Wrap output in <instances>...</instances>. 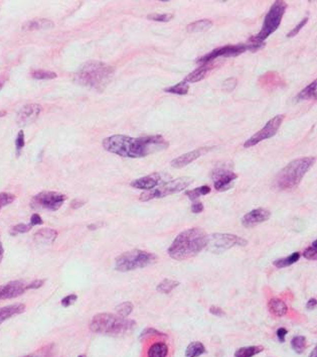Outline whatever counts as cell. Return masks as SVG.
I'll list each match as a JSON object with an SVG mask.
<instances>
[{"instance_id": "6da1fadb", "label": "cell", "mask_w": 317, "mask_h": 357, "mask_svg": "<svg viewBox=\"0 0 317 357\" xmlns=\"http://www.w3.org/2000/svg\"><path fill=\"white\" fill-rule=\"evenodd\" d=\"M103 147L122 158L139 159L166 150L168 142L161 135L130 137L127 135H112L103 140Z\"/></svg>"}, {"instance_id": "7a4b0ae2", "label": "cell", "mask_w": 317, "mask_h": 357, "mask_svg": "<svg viewBox=\"0 0 317 357\" xmlns=\"http://www.w3.org/2000/svg\"><path fill=\"white\" fill-rule=\"evenodd\" d=\"M207 234L201 228H190L180 233L168 248V255L175 260H186L205 248Z\"/></svg>"}, {"instance_id": "3957f363", "label": "cell", "mask_w": 317, "mask_h": 357, "mask_svg": "<svg viewBox=\"0 0 317 357\" xmlns=\"http://www.w3.org/2000/svg\"><path fill=\"white\" fill-rule=\"evenodd\" d=\"M113 75V67L103 62L90 61L78 70L75 81L82 86L102 92L111 82Z\"/></svg>"}, {"instance_id": "277c9868", "label": "cell", "mask_w": 317, "mask_h": 357, "mask_svg": "<svg viewBox=\"0 0 317 357\" xmlns=\"http://www.w3.org/2000/svg\"><path fill=\"white\" fill-rule=\"evenodd\" d=\"M136 326L135 321L111 313H100L93 317L90 329L92 332L108 336H123Z\"/></svg>"}, {"instance_id": "5b68a950", "label": "cell", "mask_w": 317, "mask_h": 357, "mask_svg": "<svg viewBox=\"0 0 317 357\" xmlns=\"http://www.w3.org/2000/svg\"><path fill=\"white\" fill-rule=\"evenodd\" d=\"M315 161V158H302L289 163L274 178V188L281 191L295 189Z\"/></svg>"}, {"instance_id": "8992f818", "label": "cell", "mask_w": 317, "mask_h": 357, "mask_svg": "<svg viewBox=\"0 0 317 357\" xmlns=\"http://www.w3.org/2000/svg\"><path fill=\"white\" fill-rule=\"evenodd\" d=\"M156 259L157 256L151 252L133 249L120 254L115 259V270L121 273H127L153 264Z\"/></svg>"}, {"instance_id": "52a82bcc", "label": "cell", "mask_w": 317, "mask_h": 357, "mask_svg": "<svg viewBox=\"0 0 317 357\" xmlns=\"http://www.w3.org/2000/svg\"><path fill=\"white\" fill-rule=\"evenodd\" d=\"M286 7H287V4L285 1H282V0L275 1L264 18V22L261 31L255 37H252L250 39V42L264 43L266 39H268L273 33H275L282 21V17L285 13Z\"/></svg>"}, {"instance_id": "ba28073f", "label": "cell", "mask_w": 317, "mask_h": 357, "mask_svg": "<svg viewBox=\"0 0 317 357\" xmlns=\"http://www.w3.org/2000/svg\"><path fill=\"white\" fill-rule=\"evenodd\" d=\"M264 43H250V44H239V45H228L224 46L221 48H218L210 53L204 55L203 57L196 60L197 63L199 64H207L212 63L220 57L228 58V57H236L239 56L247 51H252L257 52L258 50L262 49L264 47Z\"/></svg>"}, {"instance_id": "9c48e42d", "label": "cell", "mask_w": 317, "mask_h": 357, "mask_svg": "<svg viewBox=\"0 0 317 357\" xmlns=\"http://www.w3.org/2000/svg\"><path fill=\"white\" fill-rule=\"evenodd\" d=\"M192 182H193V178H190V177L174 178L172 181L165 183L164 185H162L158 188H154L150 191H147V192L141 194L139 200L142 202H147V201H150L153 199L164 198L168 195L175 194V193H179V192L186 190L192 184Z\"/></svg>"}, {"instance_id": "30bf717a", "label": "cell", "mask_w": 317, "mask_h": 357, "mask_svg": "<svg viewBox=\"0 0 317 357\" xmlns=\"http://www.w3.org/2000/svg\"><path fill=\"white\" fill-rule=\"evenodd\" d=\"M248 241L244 238L228 234V233H215L207 235V242L205 248L214 253H222L235 246H246Z\"/></svg>"}, {"instance_id": "8fae6325", "label": "cell", "mask_w": 317, "mask_h": 357, "mask_svg": "<svg viewBox=\"0 0 317 357\" xmlns=\"http://www.w3.org/2000/svg\"><path fill=\"white\" fill-rule=\"evenodd\" d=\"M65 200L66 196L63 194L58 192L46 191L36 195L30 202V206L33 209H46L49 211H57L61 208Z\"/></svg>"}, {"instance_id": "7c38bea8", "label": "cell", "mask_w": 317, "mask_h": 357, "mask_svg": "<svg viewBox=\"0 0 317 357\" xmlns=\"http://www.w3.org/2000/svg\"><path fill=\"white\" fill-rule=\"evenodd\" d=\"M283 120H284V115L282 114L277 115L274 118L269 120L262 129H260L258 132L254 134L253 136H251L248 140H246V142L244 143V147L249 148L251 146L258 144L262 140H265L274 136L279 130Z\"/></svg>"}, {"instance_id": "4fadbf2b", "label": "cell", "mask_w": 317, "mask_h": 357, "mask_svg": "<svg viewBox=\"0 0 317 357\" xmlns=\"http://www.w3.org/2000/svg\"><path fill=\"white\" fill-rule=\"evenodd\" d=\"M43 107L40 104H27L23 106L16 117V122L20 126H25L34 122L40 116Z\"/></svg>"}, {"instance_id": "5bb4252c", "label": "cell", "mask_w": 317, "mask_h": 357, "mask_svg": "<svg viewBox=\"0 0 317 357\" xmlns=\"http://www.w3.org/2000/svg\"><path fill=\"white\" fill-rule=\"evenodd\" d=\"M26 292V284L21 281H12L0 286V301L19 297Z\"/></svg>"}, {"instance_id": "9a60e30c", "label": "cell", "mask_w": 317, "mask_h": 357, "mask_svg": "<svg viewBox=\"0 0 317 357\" xmlns=\"http://www.w3.org/2000/svg\"><path fill=\"white\" fill-rule=\"evenodd\" d=\"M238 178V175L226 170H220L215 172L214 178H215V189L219 192H225L232 188L234 181Z\"/></svg>"}, {"instance_id": "2e32d148", "label": "cell", "mask_w": 317, "mask_h": 357, "mask_svg": "<svg viewBox=\"0 0 317 357\" xmlns=\"http://www.w3.org/2000/svg\"><path fill=\"white\" fill-rule=\"evenodd\" d=\"M271 217V212L264 208H257L247 213L242 218V224L245 227H253L267 221Z\"/></svg>"}, {"instance_id": "e0dca14e", "label": "cell", "mask_w": 317, "mask_h": 357, "mask_svg": "<svg viewBox=\"0 0 317 357\" xmlns=\"http://www.w3.org/2000/svg\"><path fill=\"white\" fill-rule=\"evenodd\" d=\"M209 147H199L197 150H194L190 153L184 154L181 157L174 159L171 162V167L175 168V169H182L187 167L188 165L191 164L192 162H194L196 159L200 158L202 154H204L206 151H208Z\"/></svg>"}, {"instance_id": "ac0fdd59", "label": "cell", "mask_w": 317, "mask_h": 357, "mask_svg": "<svg viewBox=\"0 0 317 357\" xmlns=\"http://www.w3.org/2000/svg\"><path fill=\"white\" fill-rule=\"evenodd\" d=\"M160 182V176L156 173L151 174L149 176L143 177V178H136L131 182V187L139 190H145V191H150L158 186Z\"/></svg>"}, {"instance_id": "d6986e66", "label": "cell", "mask_w": 317, "mask_h": 357, "mask_svg": "<svg viewBox=\"0 0 317 357\" xmlns=\"http://www.w3.org/2000/svg\"><path fill=\"white\" fill-rule=\"evenodd\" d=\"M58 232L52 228H43L36 232L33 235V240L37 244L41 245H50L53 244L57 239Z\"/></svg>"}, {"instance_id": "ffe728a7", "label": "cell", "mask_w": 317, "mask_h": 357, "mask_svg": "<svg viewBox=\"0 0 317 357\" xmlns=\"http://www.w3.org/2000/svg\"><path fill=\"white\" fill-rule=\"evenodd\" d=\"M213 63V62H212ZM212 63H207V64H202L199 68L195 69L194 71H192L190 75L185 79V81L187 83H195L198 82L202 79H204L206 77V75L214 69V65Z\"/></svg>"}, {"instance_id": "44dd1931", "label": "cell", "mask_w": 317, "mask_h": 357, "mask_svg": "<svg viewBox=\"0 0 317 357\" xmlns=\"http://www.w3.org/2000/svg\"><path fill=\"white\" fill-rule=\"evenodd\" d=\"M25 311V305L23 304H14L10 306H6L0 309V324L9 318L19 315Z\"/></svg>"}, {"instance_id": "7402d4cb", "label": "cell", "mask_w": 317, "mask_h": 357, "mask_svg": "<svg viewBox=\"0 0 317 357\" xmlns=\"http://www.w3.org/2000/svg\"><path fill=\"white\" fill-rule=\"evenodd\" d=\"M269 311L276 317H283L288 312V307L284 301L278 298H272L268 303Z\"/></svg>"}, {"instance_id": "603a6c76", "label": "cell", "mask_w": 317, "mask_h": 357, "mask_svg": "<svg viewBox=\"0 0 317 357\" xmlns=\"http://www.w3.org/2000/svg\"><path fill=\"white\" fill-rule=\"evenodd\" d=\"M54 26V22L51 21L50 19L47 18H41V19H32L27 22H25L22 25L23 31H39V29H46V28H51Z\"/></svg>"}, {"instance_id": "cb8c5ba5", "label": "cell", "mask_w": 317, "mask_h": 357, "mask_svg": "<svg viewBox=\"0 0 317 357\" xmlns=\"http://www.w3.org/2000/svg\"><path fill=\"white\" fill-rule=\"evenodd\" d=\"M168 354V347L164 342H156L152 344L148 351V357H166Z\"/></svg>"}, {"instance_id": "d4e9b609", "label": "cell", "mask_w": 317, "mask_h": 357, "mask_svg": "<svg viewBox=\"0 0 317 357\" xmlns=\"http://www.w3.org/2000/svg\"><path fill=\"white\" fill-rule=\"evenodd\" d=\"M300 256H301L300 252L296 251V252L290 254V255L287 256V257H284V258H280V259L275 260V261L273 262V264H274L276 267H278V269L287 267V266H290V265L296 263V262L299 260Z\"/></svg>"}, {"instance_id": "484cf974", "label": "cell", "mask_w": 317, "mask_h": 357, "mask_svg": "<svg viewBox=\"0 0 317 357\" xmlns=\"http://www.w3.org/2000/svg\"><path fill=\"white\" fill-rule=\"evenodd\" d=\"M297 100H308V99H316V80H314L311 84L305 87L301 92L298 93Z\"/></svg>"}, {"instance_id": "4316f807", "label": "cell", "mask_w": 317, "mask_h": 357, "mask_svg": "<svg viewBox=\"0 0 317 357\" xmlns=\"http://www.w3.org/2000/svg\"><path fill=\"white\" fill-rule=\"evenodd\" d=\"M23 357H57V350L56 345L54 343L46 345L31 354H28Z\"/></svg>"}, {"instance_id": "83f0119b", "label": "cell", "mask_w": 317, "mask_h": 357, "mask_svg": "<svg viewBox=\"0 0 317 357\" xmlns=\"http://www.w3.org/2000/svg\"><path fill=\"white\" fill-rule=\"evenodd\" d=\"M212 25H213L212 20H209V19H199V20H196V21L189 24L187 29L190 33H198V32H203V31L208 29Z\"/></svg>"}, {"instance_id": "f1b7e54d", "label": "cell", "mask_w": 317, "mask_h": 357, "mask_svg": "<svg viewBox=\"0 0 317 357\" xmlns=\"http://www.w3.org/2000/svg\"><path fill=\"white\" fill-rule=\"evenodd\" d=\"M264 350L263 346H247L239 348L235 352V357H253Z\"/></svg>"}, {"instance_id": "f546056e", "label": "cell", "mask_w": 317, "mask_h": 357, "mask_svg": "<svg viewBox=\"0 0 317 357\" xmlns=\"http://www.w3.org/2000/svg\"><path fill=\"white\" fill-rule=\"evenodd\" d=\"M205 352V347L201 342H191L190 345L187 347L186 350V356L187 357H198L202 355Z\"/></svg>"}, {"instance_id": "4dcf8cb0", "label": "cell", "mask_w": 317, "mask_h": 357, "mask_svg": "<svg viewBox=\"0 0 317 357\" xmlns=\"http://www.w3.org/2000/svg\"><path fill=\"white\" fill-rule=\"evenodd\" d=\"M180 286V283L174 280L170 279H165L161 283L158 284L157 286V291L161 294H169L172 292L174 289H177Z\"/></svg>"}, {"instance_id": "1f68e13d", "label": "cell", "mask_w": 317, "mask_h": 357, "mask_svg": "<svg viewBox=\"0 0 317 357\" xmlns=\"http://www.w3.org/2000/svg\"><path fill=\"white\" fill-rule=\"evenodd\" d=\"M189 90H190L189 83H187L186 81H183V82L175 84L174 86L166 88L164 91L167 93L177 94V95H186V94H188Z\"/></svg>"}, {"instance_id": "d6a6232c", "label": "cell", "mask_w": 317, "mask_h": 357, "mask_svg": "<svg viewBox=\"0 0 317 357\" xmlns=\"http://www.w3.org/2000/svg\"><path fill=\"white\" fill-rule=\"evenodd\" d=\"M210 192V188L208 186H201L194 190L186 191V195L190 198L191 201H196L200 196L207 195Z\"/></svg>"}, {"instance_id": "836d02e7", "label": "cell", "mask_w": 317, "mask_h": 357, "mask_svg": "<svg viewBox=\"0 0 317 357\" xmlns=\"http://www.w3.org/2000/svg\"><path fill=\"white\" fill-rule=\"evenodd\" d=\"M30 75L32 78L38 79V80H51V79H55L58 77V75L56 73L51 72V71H47V70H42V69L32 70L30 72Z\"/></svg>"}, {"instance_id": "e575fe53", "label": "cell", "mask_w": 317, "mask_h": 357, "mask_svg": "<svg viewBox=\"0 0 317 357\" xmlns=\"http://www.w3.org/2000/svg\"><path fill=\"white\" fill-rule=\"evenodd\" d=\"M291 346L296 353L298 354L303 353L304 350L306 349V338L304 336L294 337L291 341Z\"/></svg>"}, {"instance_id": "d590c367", "label": "cell", "mask_w": 317, "mask_h": 357, "mask_svg": "<svg viewBox=\"0 0 317 357\" xmlns=\"http://www.w3.org/2000/svg\"><path fill=\"white\" fill-rule=\"evenodd\" d=\"M133 308H134V306L131 302H124L116 307V311L120 317L126 318L132 313Z\"/></svg>"}, {"instance_id": "8d00e7d4", "label": "cell", "mask_w": 317, "mask_h": 357, "mask_svg": "<svg viewBox=\"0 0 317 357\" xmlns=\"http://www.w3.org/2000/svg\"><path fill=\"white\" fill-rule=\"evenodd\" d=\"M172 13H152L147 16L148 19L154 20V21H159V22H168L173 18Z\"/></svg>"}, {"instance_id": "74e56055", "label": "cell", "mask_w": 317, "mask_h": 357, "mask_svg": "<svg viewBox=\"0 0 317 357\" xmlns=\"http://www.w3.org/2000/svg\"><path fill=\"white\" fill-rule=\"evenodd\" d=\"M30 229H31V226H30L29 224H22V223H20V224H17V225H15V226H12L11 229H10V231H9V233H10V235H12V236H16L17 234L26 233V232H28Z\"/></svg>"}, {"instance_id": "f35d334b", "label": "cell", "mask_w": 317, "mask_h": 357, "mask_svg": "<svg viewBox=\"0 0 317 357\" xmlns=\"http://www.w3.org/2000/svg\"><path fill=\"white\" fill-rule=\"evenodd\" d=\"M303 256L309 260H315L317 258V241L314 240L312 245L307 247L303 251Z\"/></svg>"}, {"instance_id": "ab89813d", "label": "cell", "mask_w": 317, "mask_h": 357, "mask_svg": "<svg viewBox=\"0 0 317 357\" xmlns=\"http://www.w3.org/2000/svg\"><path fill=\"white\" fill-rule=\"evenodd\" d=\"M15 200V196L10 193H1L0 194V208L11 204Z\"/></svg>"}, {"instance_id": "60d3db41", "label": "cell", "mask_w": 317, "mask_h": 357, "mask_svg": "<svg viewBox=\"0 0 317 357\" xmlns=\"http://www.w3.org/2000/svg\"><path fill=\"white\" fill-rule=\"evenodd\" d=\"M307 21H308V17H304L295 27H293V28L287 34V37H288V38H293V37H295L296 35H298L299 32L302 29V27L307 23Z\"/></svg>"}, {"instance_id": "b9f144b4", "label": "cell", "mask_w": 317, "mask_h": 357, "mask_svg": "<svg viewBox=\"0 0 317 357\" xmlns=\"http://www.w3.org/2000/svg\"><path fill=\"white\" fill-rule=\"evenodd\" d=\"M25 144L24 141V132L22 130H20L15 138V146H16V151H17V155L20 154V151L23 148Z\"/></svg>"}, {"instance_id": "7bdbcfd3", "label": "cell", "mask_w": 317, "mask_h": 357, "mask_svg": "<svg viewBox=\"0 0 317 357\" xmlns=\"http://www.w3.org/2000/svg\"><path fill=\"white\" fill-rule=\"evenodd\" d=\"M78 300V296L75 295V294H71V295H67L66 297L63 298L62 300V306H63L64 308H67L69 306H72L73 304H75V302Z\"/></svg>"}, {"instance_id": "ee69618b", "label": "cell", "mask_w": 317, "mask_h": 357, "mask_svg": "<svg viewBox=\"0 0 317 357\" xmlns=\"http://www.w3.org/2000/svg\"><path fill=\"white\" fill-rule=\"evenodd\" d=\"M151 335H163L161 332L157 331L154 328H146L145 330H143V332L140 335V339H143L147 336H151Z\"/></svg>"}, {"instance_id": "f6af8a7d", "label": "cell", "mask_w": 317, "mask_h": 357, "mask_svg": "<svg viewBox=\"0 0 317 357\" xmlns=\"http://www.w3.org/2000/svg\"><path fill=\"white\" fill-rule=\"evenodd\" d=\"M45 280H36L33 281L31 284L26 285V291L28 290H38L40 288H42L45 285Z\"/></svg>"}, {"instance_id": "bcb514c9", "label": "cell", "mask_w": 317, "mask_h": 357, "mask_svg": "<svg viewBox=\"0 0 317 357\" xmlns=\"http://www.w3.org/2000/svg\"><path fill=\"white\" fill-rule=\"evenodd\" d=\"M43 223H44L43 218H42L39 214L34 213V214L31 216V218H30L29 225L32 227V226H36V225H41V224H43Z\"/></svg>"}, {"instance_id": "7dc6e473", "label": "cell", "mask_w": 317, "mask_h": 357, "mask_svg": "<svg viewBox=\"0 0 317 357\" xmlns=\"http://www.w3.org/2000/svg\"><path fill=\"white\" fill-rule=\"evenodd\" d=\"M209 313L215 315V316H218V317H223L225 316V312L223 309H221L220 307H217V306H213L209 308Z\"/></svg>"}, {"instance_id": "c3c4849f", "label": "cell", "mask_w": 317, "mask_h": 357, "mask_svg": "<svg viewBox=\"0 0 317 357\" xmlns=\"http://www.w3.org/2000/svg\"><path fill=\"white\" fill-rule=\"evenodd\" d=\"M203 211V205H202V203L201 202H196V201H194V203L192 204V206H191V212L192 213H195V214H197V213H200V212H202Z\"/></svg>"}, {"instance_id": "681fc988", "label": "cell", "mask_w": 317, "mask_h": 357, "mask_svg": "<svg viewBox=\"0 0 317 357\" xmlns=\"http://www.w3.org/2000/svg\"><path fill=\"white\" fill-rule=\"evenodd\" d=\"M288 331L285 328H280L277 330V337L279 339L280 342H284L285 341V337L287 335Z\"/></svg>"}, {"instance_id": "f907efd6", "label": "cell", "mask_w": 317, "mask_h": 357, "mask_svg": "<svg viewBox=\"0 0 317 357\" xmlns=\"http://www.w3.org/2000/svg\"><path fill=\"white\" fill-rule=\"evenodd\" d=\"M84 205H85V201H82V200H80V199H75V200L72 202L71 207H72L73 209H79V208L83 207Z\"/></svg>"}, {"instance_id": "816d5d0a", "label": "cell", "mask_w": 317, "mask_h": 357, "mask_svg": "<svg viewBox=\"0 0 317 357\" xmlns=\"http://www.w3.org/2000/svg\"><path fill=\"white\" fill-rule=\"evenodd\" d=\"M316 299L312 298V299H310V300L307 302V304H306V309H307V310H314V309L316 308Z\"/></svg>"}, {"instance_id": "f5cc1de1", "label": "cell", "mask_w": 317, "mask_h": 357, "mask_svg": "<svg viewBox=\"0 0 317 357\" xmlns=\"http://www.w3.org/2000/svg\"><path fill=\"white\" fill-rule=\"evenodd\" d=\"M3 256H4V248H3L2 242L0 241V262L2 261V259H3Z\"/></svg>"}, {"instance_id": "db71d44e", "label": "cell", "mask_w": 317, "mask_h": 357, "mask_svg": "<svg viewBox=\"0 0 317 357\" xmlns=\"http://www.w3.org/2000/svg\"><path fill=\"white\" fill-rule=\"evenodd\" d=\"M88 228L91 229V230H95V229L98 228V225H97V224H92V225H89Z\"/></svg>"}, {"instance_id": "11a10c76", "label": "cell", "mask_w": 317, "mask_h": 357, "mask_svg": "<svg viewBox=\"0 0 317 357\" xmlns=\"http://www.w3.org/2000/svg\"><path fill=\"white\" fill-rule=\"evenodd\" d=\"M4 82H5V79H2V78L0 77V90H1V88L3 87V85H4Z\"/></svg>"}, {"instance_id": "9f6ffc18", "label": "cell", "mask_w": 317, "mask_h": 357, "mask_svg": "<svg viewBox=\"0 0 317 357\" xmlns=\"http://www.w3.org/2000/svg\"><path fill=\"white\" fill-rule=\"evenodd\" d=\"M309 357H317L316 349H313V350H312V352L310 353V355H309Z\"/></svg>"}, {"instance_id": "6f0895ef", "label": "cell", "mask_w": 317, "mask_h": 357, "mask_svg": "<svg viewBox=\"0 0 317 357\" xmlns=\"http://www.w3.org/2000/svg\"><path fill=\"white\" fill-rule=\"evenodd\" d=\"M6 114V112L5 111H0V118L2 117V116H4Z\"/></svg>"}, {"instance_id": "680465c9", "label": "cell", "mask_w": 317, "mask_h": 357, "mask_svg": "<svg viewBox=\"0 0 317 357\" xmlns=\"http://www.w3.org/2000/svg\"><path fill=\"white\" fill-rule=\"evenodd\" d=\"M78 357H87V356H86V355H85V354H83V355H80V356H78Z\"/></svg>"}, {"instance_id": "91938a15", "label": "cell", "mask_w": 317, "mask_h": 357, "mask_svg": "<svg viewBox=\"0 0 317 357\" xmlns=\"http://www.w3.org/2000/svg\"><path fill=\"white\" fill-rule=\"evenodd\" d=\"M0 209H1V208H0Z\"/></svg>"}]
</instances>
